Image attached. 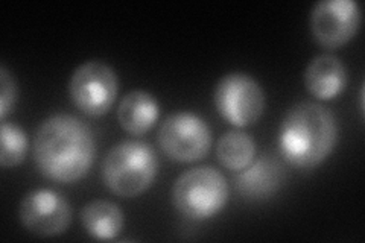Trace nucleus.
<instances>
[{"instance_id": "39448f33", "label": "nucleus", "mask_w": 365, "mask_h": 243, "mask_svg": "<svg viewBox=\"0 0 365 243\" xmlns=\"http://www.w3.org/2000/svg\"><path fill=\"white\" fill-rule=\"evenodd\" d=\"M213 100L222 118L237 128L257 123L267 105L264 88L242 72L224 75L215 86Z\"/></svg>"}, {"instance_id": "9b49d317", "label": "nucleus", "mask_w": 365, "mask_h": 243, "mask_svg": "<svg viewBox=\"0 0 365 243\" xmlns=\"http://www.w3.org/2000/svg\"><path fill=\"white\" fill-rule=\"evenodd\" d=\"M304 86L319 100L336 98L347 86V68L338 56L322 53L314 56L304 71Z\"/></svg>"}, {"instance_id": "f03ea898", "label": "nucleus", "mask_w": 365, "mask_h": 243, "mask_svg": "<svg viewBox=\"0 0 365 243\" xmlns=\"http://www.w3.org/2000/svg\"><path fill=\"white\" fill-rule=\"evenodd\" d=\"M336 143V118L322 103L303 100L284 114L279 130V148L283 158L294 167H318L334 152Z\"/></svg>"}, {"instance_id": "9d476101", "label": "nucleus", "mask_w": 365, "mask_h": 243, "mask_svg": "<svg viewBox=\"0 0 365 243\" xmlns=\"http://www.w3.org/2000/svg\"><path fill=\"white\" fill-rule=\"evenodd\" d=\"M284 181V169L271 155H262L235 178L237 192L247 200H267L276 193Z\"/></svg>"}, {"instance_id": "1a4fd4ad", "label": "nucleus", "mask_w": 365, "mask_h": 243, "mask_svg": "<svg viewBox=\"0 0 365 243\" xmlns=\"http://www.w3.org/2000/svg\"><path fill=\"white\" fill-rule=\"evenodd\" d=\"M21 225L32 234L53 237L66 233L72 222V207L64 196L52 189L31 190L19 207Z\"/></svg>"}, {"instance_id": "4468645a", "label": "nucleus", "mask_w": 365, "mask_h": 243, "mask_svg": "<svg viewBox=\"0 0 365 243\" xmlns=\"http://www.w3.org/2000/svg\"><path fill=\"white\" fill-rule=\"evenodd\" d=\"M216 155L225 169L244 170L256 158V142L242 131H227L216 146Z\"/></svg>"}, {"instance_id": "f257e3e1", "label": "nucleus", "mask_w": 365, "mask_h": 243, "mask_svg": "<svg viewBox=\"0 0 365 243\" xmlns=\"http://www.w3.org/2000/svg\"><path fill=\"white\" fill-rule=\"evenodd\" d=\"M96 142L90 126L73 114L56 113L44 119L34 138V160L46 178L75 182L95 163Z\"/></svg>"}, {"instance_id": "dca6fc26", "label": "nucleus", "mask_w": 365, "mask_h": 243, "mask_svg": "<svg viewBox=\"0 0 365 243\" xmlns=\"http://www.w3.org/2000/svg\"><path fill=\"white\" fill-rule=\"evenodd\" d=\"M17 100V86L14 76L5 66L0 67V118L5 120L13 111Z\"/></svg>"}, {"instance_id": "2eb2a0df", "label": "nucleus", "mask_w": 365, "mask_h": 243, "mask_svg": "<svg viewBox=\"0 0 365 243\" xmlns=\"http://www.w3.org/2000/svg\"><path fill=\"white\" fill-rule=\"evenodd\" d=\"M28 154V135L21 126L4 122L0 126V165L16 167Z\"/></svg>"}, {"instance_id": "7ed1b4c3", "label": "nucleus", "mask_w": 365, "mask_h": 243, "mask_svg": "<svg viewBox=\"0 0 365 243\" xmlns=\"http://www.w3.org/2000/svg\"><path fill=\"white\" fill-rule=\"evenodd\" d=\"M158 158L153 146L140 140H125L113 146L102 161V180L120 198H135L153 186Z\"/></svg>"}, {"instance_id": "423d86ee", "label": "nucleus", "mask_w": 365, "mask_h": 243, "mask_svg": "<svg viewBox=\"0 0 365 243\" xmlns=\"http://www.w3.org/2000/svg\"><path fill=\"white\" fill-rule=\"evenodd\" d=\"M157 140L163 154L177 163H195L209 154L212 130L198 114L180 111L160 125Z\"/></svg>"}, {"instance_id": "6e6552de", "label": "nucleus", "mask_w": 365, "mask_h": 243, "mask_svg": "<svg viewBox=\"0 0 365 243\" xmlns=\"http://www.w3.org/2000/svg\"><path fill=\"white\" fill-rule=\"evenodd\" d=\"M361 20V6L356 0H322L312 6L309 26L319 46L338 49L356 36Z\"/></svg>"}, {"instance_id": "ddd939ff", "label": "nucleus", "mask_w": 365, "mask_h": 243, "mask_svg": "<svg viewBox=\"0 0 365 243\" xmlns=\"http://www.w3.org/2000/svg\"><path fill=\"white\" fill-rule=\"evenodd\" d=\"M81 224L96 240L116 239L125 227V216L118 204L107 200H95L84 205Z\"/></svg>"}, {"instance_id": "20e7f679", "label": "nucleus", "mask_w": 365, "mask_h": 243, "mask_svg": "<svg viewBox=\"0 0 365 243\" xmlns=\"http://www.w3.org/2000/svg\"><path fill=\"white\" fill-rule=\"evenodd\" d=\"M230 198L228 181L213 166L187 169L175 180L173 202L177 212L192 221H205L221 213Z\"/></svg>"}, {"instance_id": "0eeeda50", "label": "nucleus", "mask_w": 365, "mask_h": 243, "mask_svg": "<svg viewBox=\"0 0 365 243\" xmlns=\"http://www.w3.org/2000/svg\"><path fill=\"white\" fill-rule=\"evenodd\" d=\"M119 79L114 68L101 60H90L76 67L68 83L73 105L90 118L110 111L118 98Z\"/></svg>"}, {"instance_id": "f8f14e48", "label": "nucleus", "mask_w": 365, "mask_h": 243, "mask_svg": "<svg viewBox=\"0 0 365 243\" xmlns=\"http://www.w3.org/2000/svg\"><path fill=\"white\" fill-rule=\"evenodd\" d=\"M160 115L157 99L146 90H133L123 96L118 120L122 128L133 135H143L150 131Z\"/></svg>"}]
</instances>
